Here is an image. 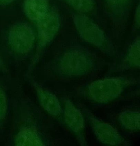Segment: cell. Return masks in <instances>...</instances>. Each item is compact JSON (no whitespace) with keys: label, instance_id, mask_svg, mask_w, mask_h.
<instances>
[{"label":"cell","instance_id":"ba28073f","mask_svg":"<svg viewBox=\"0 0 140 146\" xmlns=\"http://www.w3.org/2000/svg\"><path fill=\"white\" fill-rule=\"evenodd\" d=\"M140 67V42L139 40H137L130 48L123 60L120 64L113 66L110 72H120L131 69H139Z\"/></svg>","mask_w":140,"mask_h":146},{"label":"cell","instance_id":"7a4b0ae2","mask_svg":"<svg viewBox=\"0 0 140 146\" xmlns=\"http://www.w3.org/2000/svg\"><path fill=\"white\" fill-rule=\"evenodd\" d=\"M97 67L95 61L89 54L78 49L65 52L59 58L56 66L58 74L66 78L88 75Z\"/></svg>","mask_w":140,"mask_h":146},{"label":"cell","instance_id":"5bb4252c","mask_svg":"<svg viewBox=\"0 0 140 146\" xmlns=\"http://www.w3.org/2000/svg\"><path fill=\"white\" fill-rule=\"evenodd\" d=\"M22 134L25 136V137L19 136L18 139H21V142L22 143H38V140H35V135H33L31 132H23Z\"/></svg>","mask_w":140,"mask_h":146},{"label":"cell","instance_id":"9c48e42d","mask_svg":"<svg viewBox=\"0 0 140 146\" xmlns=\"http://www.w3.org/2000/svg\"><path fill=\"white\" fill-rule=\"evenodd\" d=\"M38 93L40 102L43 108L52 116H60L62 110L58 98L50 92L43 89L38 88Z\"/></svg>","mask_w":140,"mask_h":146},{"label":"cell","instance_id":"4fadbf2b","mask_svg":"<svg viewBox=\"0 0 140 146\" xmlns=\"http://www.w3.org/2000/svg\"><path fill=\"white\" fill-rule=\"evenodd\" d=\"M7 108V102L3 91L0 88V119L5 115Z\"/></svg>","mask_w":140,"mask_h":146},{"label":"cell","instance_id":"3957f363","mask_svg":"<svg viewBox=\"0 0 140 146\" xmlns=\"http://www.w3.org/2000/svg\"><path fill=\"white\" fill-rule=\"evenodd\" d=\"M82 111L99 141L110 146L128 145V143L113 126L102 121L86 108H83Z\"/></svg>","mask_w":140,"mask_h":146},{"label":"cell","instance_id":"8992f818","mask_svg":"<svg viewBox=\"0 0 140 146\" xmlns=\"http://www.w3.org/2000/svg\"><path fill=\"white\" fill-rule=\"evenodd\" d=\"M34 40L32 31L26 25H17L9 31V44L15 51L18 52H28L32 47Z\"/></svg>","mask_w":140,"mask_h":146},{"label":"cell","instance_id":"6da1fadb","mask_svg":"<svg viewBox=\"0 0 140 146\" xmlns=\"http://www.w3.org/2000/svg\"><path fill=\"white\" fill-rule=\"evenodd\" d=\"M137 81L126 76L107 78L94 81L83 90L88 100L98 104H106L118 98L126 88Z\"/></svg>","mask_w":140,"mask_h":146},{"label":"cell","instance_id":"5b68a950","mask_svg":"<svg viewBox=\"0 0 140 146\" xmlns=\"http://www.w3.org/2000/svg\"><path fill=\"white\" fill-rule=\"evenodd\" d=\"M64 119L67 127L74 135L80 145H87L85 135L84 116L68 99L66 100L64 102Z\"/></svg>","mask_w":140,"mask_h":146},{"label":"cell","instance_id":"e0dca14e","mask_svg":"<svg viewBox=\"0 0 140 146\" xmlns=\"http://www.w3.org/2000/svg\"><path fill=\"white\" fill-rule=\"evenodd\" d=\"M13 1V0H0V5L8 4Z\"/></svg>","mask_w":140,"mask_h":146},{"label":"cell","instance_id":"9a60e30c","mask_svg":"<svg viewBox=\"0 0 140 146\" xmlns=\"http://www.w3.org/2000/svg\"><path fill=\"white\" fill-rule=\"evenodd\" d=\"M106 1L112 6L119 7L125 5L128 0H106Z\"/></svg>","mask_w":140,"mask_h":146},{"label":"cell","instance_id":"2e32d148","mask_svg":"<svg viewBox=\"0 0 140 146\" xmlns=\"http://www.w3.org/2000/svg\"><path fill=\"white\" fill-rule=\"evenodd\" d=\"M140 9H139V6L137 7V9L136 14V23L137 25L139 27V24H140Z\"/></svg>","mask_w":140,"mask_h":146},{"label":"cell","instance_id":"277c9868","mask_svg":"<svg viewBox=\"0 0 140 146\" xmlns=\"http://www.w3.org/2000/svg\"><path fill=\"white\" fill-rule=\"evenodd\" d=\"M74 22L81 37L85 41L106 52H110L104 35L90 19L83 15H76L74 17Z\"/></svg>","mask_w":140,"mask_h":146},{"label":"cell","instance_id":"8fae6325","mask_svg":"<svg viewBox=\"0 0 140 146\" xmlns=\"http://www.w3.org/2000/svg\"><path fill=\"white\" fill-rule=\"evenodd\" d=\"M121 126L129 131H139L140 129V113L139 111H126L122 112L118 116Z\"/></svg>","mask_w":140,"mask_h":146},{"label":"cell","instance_id":"52a82bcc","mask_svg":"<svg viewBox=\"0 0 140 146\" xmlns=\"http://www.w3.org/2000/svg\"><path fill=\"white\" fill-rule=\"evenodd\" d=\"M40 43L44 46L54 38L59 29V18L55 13L49 11L38 21Z\"/></svg>","mask_w":140,"mask_h":146},{"label":"cell","instance_id":"30bf717a","mask_svg":"<svg viewBox=\"0 0 140 146\" xmlns=\"http://www.w3.org/2000/svg\"><path fill=\"white\" fill-rule=\"evenodd\" d=\"M24 7L27 17L37 21L49 11L48 0H25Z\"/></svg>","mask_w":140,"mask_h":146},{"label":"cell","instance_id":"7c38bea8","mask_svg":"<svg viewBox=\"0 0 140 146\" xmlns=\"http://www.w3.org/2000/svg\"><path fill=\"white\" fill-rule=\"evenodd\" d=\"M65 1L72 8L81 12L91 11L94 7L93 0H65Z\"/></svg>","mask_w":140,"mask_h":146}]
</instances>
